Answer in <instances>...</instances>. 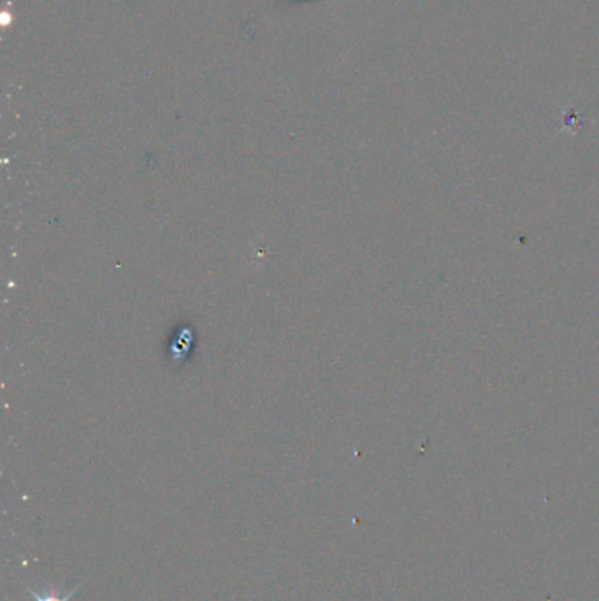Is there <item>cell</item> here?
<instances>
[{
	"label": "cell",
	"mask_w": 599,
	"mask_h": 601,
	"mask_svg": "<svg viewBox=\"0 0 599 601\" xmlns=\"http://www.w3.org/2000/svg\"><path fill=\"white\" fill-rule=\"evenodd\" d=\"M85 580H81L80 584L74 587L71 593L64 594V596L60 594L65 584L64 579L58 582V586H41L39 589H36L34 586H27V593L36 601H71L74 598V594L78 593L80 587L85 584Z\"/></svg>",
	"instance_id": "obj_1"
},
{
	"label": "cell",
	"mask_w": 599,
	"mask_h": 601,
	"mask_svg": "<svg viewBox=\"0 0 599 601\" xmlns=\"http://www.w3.org/2000/svg\"><path fill=\"white\" fill-rule=\"evenodd\" d=\"M290 4H304V2H313V0H287Z\"/></svg>",
	"instance_id": "obj_2"
}]
</instances>
